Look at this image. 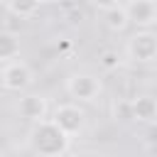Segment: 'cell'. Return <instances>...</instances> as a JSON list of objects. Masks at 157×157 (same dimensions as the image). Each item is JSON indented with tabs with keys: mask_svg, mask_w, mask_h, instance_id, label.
<instances>
[{
	"mask_svg": "<svg viewBox=\"0 0 157 157\" xmlns=\"http://www.w3.org/2000/svg\"><path fill=\"white\" fill-rule=\"evenodd\" d=\"M93 7L103 15V25L110 32H123L130 25L128 12H125V2H96Z\"/></svg>",
	"mask_w": 157,
	"mask_h": 157,
	"instance_id": "obj_8",
	"label": "cell"
},
{
	"mask_svg": "<svg viewBox=\"0 0 157 157\" xmlns=\"http://www.w3.org/2000/svg\"><path fill=\"white\" fill-rule=\"evenodd\" d=\"M113 115H115V120H130V118H132L130 98H125V101H115V103H113Z\"/></svg>",
	"mask_w": 157,
	"mask_h": 157,
	"instance_id": "obj_13",
	"label": "cell"
},
{
	"mask_svg": "<svg viewBox=\"0 0 157 157\" xmlns=\"http://www.w3.org/2000/svg\"><path fill=\"white\" fill-rule=\"evenodd\" d=\"M17 115L32 125L49 120V101L42 93H22L17 101Z\"/></svg>",
	"mask_w": 157,
	"mask_h": 157,
	"instance_id": "obj_6",
	"label": "cell"
},
{
	"mask_svg": "<svg viewBox=\"0 0 157 157\" xmlns=\"http://www.w3.org/2000/svg\"><path fill=\"white\" fill-rule=\"evenodd\" d=\"M5 15L15 17V20H29L39 12V2H15V0H5L2 2Z\"/></svg>",
	"mask_w": 157,
	"mask_h": 157,
	"instance_id": "obj_11",
	"label": "cell"
},
{
	"mask_svg": "<svg viewBox=\"0 0 157 157\" xmlns=\"http://www.w3.org/2000/svg\"><path fill=\"white\" fill-rule=\"evenodd\" d=\"M130 108H132V120L137 123H155L157 120V98L150 93H140L130 98Z\"/></svg>",
	"mask_w": 157,
	"mask_h": 157,
	"instance_id": "obj_9",
	"label": "cell"
},
{
	"mask_svg": "<svg viewBox=\"0 0 157 157\" xmlns=\"http://www.w3.org/2000/svg\"><path fill=\"white\" fill-rule=\"evenodd\" d=\"M52 120H54L69 137L81 135L83 128H86V113H83V108H78L76 103H61V105H56L54 113H52Z\"/></svg>",
	"mask_w": 157,
	"mask_h": 157,
	"instance_id": "obj_5",
	"label": "cell"
},
{
	"mask_svg": "<svg viewBox=\"0 0 157 157\" xmlns=\"http://www.w3.org/2000/svg\"><path fill=\"white\" fill-rule=\"evenodd\" d=\"M98 64H101L105 71H115V69L120 66V54H118L115 49H105V52L98 56Z\"/></svg>",
	"mask_w": 157,
	"mask_h": 157,
	"instance_id": "obj_12",
	"label": "cell"
},
{
	"mask_svg": "<svg viewBox=\"0 0 157 157\" xmlns=\"http://www.w3.org/2000/svg\"><path fill=\"white\" fill-rule=\"evenodd\" d=\"M29 145L37 157H64L71 147V137L49 118V120L32 125Z\"/></svg>",
	"mask_w": 157,
	"mask_h": 157,
	"instance_id": "obj_1",
	"label": "cell"
},
{
	"mask_svg": "<svg viewBox=\"0 0 157 157\" xmlns=\"http://www.w3.org/2000/svg\"><path fill=\"white\" fill-rule=\"evenodd\" d=\"M125 12L130 25H137L140 29H150L157 25V2L155 0H132L125 2Z\"/></svg>",
	"mask_w": 157,
	"mask_h": 157,
	"instance_id": "obj_7",
	"label": "cell"
},
{
	"mask_svg": "<svg viewBox=\"0 0 157 157\" xmlns=\"http://www.w3.org/2000/svg\"><path fill=\"white\" fill-rule=\"evenodd\" d=\"M125 54L135 64H152V61H157V32H152V29H137L128 39Z\"/></svg>",
	"mask_w": 157,
	"mask_h": 157,
	"instance_id": "obj_3",
	"label": "cell"
},
{
	"mask_svg": "<svg viewBox=\"0 0 157 157\" xmlns=\"http://www.w3.org/2000/svg\"><path fill=\"white\" fill-rule=\"evenodd\" d=\"M66 93L78 103H93L103 93V81L88 71H74L66 76Z\"/></svg>",
	"mask_w": 157,
	"mask_h": 157,
	"instance_id": "obj_2",
	"label": "cell"
},
{
	"mask_svg": "<svg viewBox=\"0 0 157 157\" xmlns=\"http://www.w3.org/2000/svg\"><path fill=\"white\" fill-rule=\"evenodd\" d=\"M20 59V37L15 32H0V61L10 64Z\"/></svg>",
	"mask_w": 157,
	"mask_h": 157,
	"instance_id": "obj_10",
	"label": "cell"
},
{
	"mask_svg": "<svg viewBox=\"0 0 157 157\" xmlns=\"http://www.w3.org/2000/svg\"><path fill=\"white\" fill-rule=\"evenodd\" d=\"M0 81H2V88L10 91V93H22L32 86L34 81V74L29 69L27 61L17 59V61H10V64H2V71H0Z\"/></svg>",
	"mask_w": 157,
	"mask_h": 157,
	"instance_id": "obj_4",
	"label": "cell"
},
{
	"mask_svg": "<svg viewBox=\"0 0 157 157\" xmlns=\"http://www.w3.org/2000/svg\"><path fill=\"white\" fill-rule=\"evenodd\" d=\"M145 137H147V142H150V145H157V120L147 125V130H145Z\"/></svg>",
	"mask_w": 157,
	"mask_h": 157,
	"instance_id": "obj_14",
	"label": "cell"
}]
</instances>
